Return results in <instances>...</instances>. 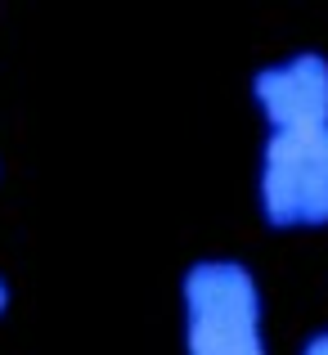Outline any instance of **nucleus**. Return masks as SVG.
Wrapping results in <instances>:
<instances>
[{
  "mask_svg": "<svg viewBox=\"0 0 328 355\" xmlns=\"http://www.w3.org/2000/svg\"><path fill=\"white\" fill-rule=\"evenodd\" d=\"M184 355H270L266 293L248 261L207 257L180 275Z\"/></svg>",
  "mask_w": 328,
  "mask_h": 355,
  "instance_id": "nucleus-1",
  "label": "nucleus"
},
{
  "mask_svg": "<svg viewBox=\"0 0 328 355\" xmlns=\"http://www.w3.org/2000/svg\"><path fill=\"white\" fill-rule=\"evenodd\" d=\"M257 216L275 234L328 230V126L266 135L257 157Z\"/></svg>",
  "mask_w": 328,
  "mask_h": 355,
  "instance_id": "nucleus-2",
  "label": "nucleus"
},
{
  "mask_svg": "<svg viewBox=\"0 0 328 355\" xmlns=\"http://www.w3.org/2000/svg\"><path fill=\"white\" fill-rule=\"evenodd\" d=\"M248 95L266 135L275 130H320L328 126V54L293 50L252 72Z\"/></svg>",
  "mask_w": 328,
  "mask_h": 355,
  "instance_id": "nucleus-3",
  "label": "nucleus"
},
{
  "mask_svg": "<svg viewBox=\"0 0 328 355\" xmlns=\"http://www.w3.org/2000/svg\"><path fill=\"white\" fill-rule=\"evenodd\" d=\"M297 355H328V329L311 333V338L302 342V351H297Z\"/></svg>",
  "mask_w": 328,
  "mask_h": 355,
  "instance_id": "nucleus-4",
  "label": "nucleus"
},
{
  "mask_svg": "<svg viewBox=\"0 0 328 355\" xmlns=\"http://www.w3.org/2000/svg\"><path fill=\"white\" fill-rule=\"evenodd\" d=\"M9 306H14V288H9L5 270H0V320H5V315H9Z\"/></svg>",
  "mask_w": 328,
  "mask_h": 355,
  "instance_id": "nucleus-5",
  "label": "nucleus"
}]
</instances>
